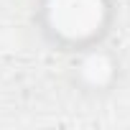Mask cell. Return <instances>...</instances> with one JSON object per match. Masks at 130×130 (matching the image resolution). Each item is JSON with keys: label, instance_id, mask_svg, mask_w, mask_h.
Returning <instances> with one entry per match:
<instances>
[{"label": "cell", "instance_id": "1", "mask_svg": "<svg viewBox=\"0 0 130 130\" xmlns=\"http://www.w3.org/2000/svg\"><path fill=\"white\" fill-rule=\"evenodd\" d=\"M46 33L69 46L72 51H87L100 43L110 18L107 0H46Z\"/></svg>", "mask_w": 130, "mask_h": 130}]
</instances>
